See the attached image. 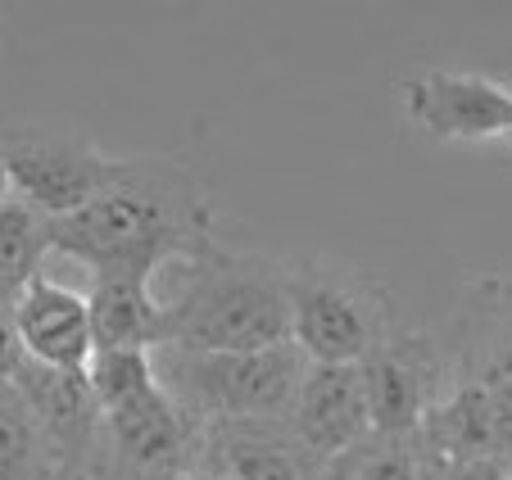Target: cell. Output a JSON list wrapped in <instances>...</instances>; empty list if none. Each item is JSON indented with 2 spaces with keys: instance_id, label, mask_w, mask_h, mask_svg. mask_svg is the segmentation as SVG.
<instances>
[{
  "instance_id": "cell-1",
  "label": "cell",
  "mask_w": 512,
  "mask_h": 480,
  "mask_svg": "<svg viewBox=\"0 0 512 480\" xmlns=\"http://www.w3.org/2000/svg\"><path fill=\"white\" fill-rule=\"evenodd\" d=\"M218 240V209L186 159L136 154L118 159L109 186L50 222V254L82 263L91 281H155L168 263H191Z\"/></svg>"
},
{
  "instance_id": "cell-2",
  "label": "cell",
  "mask_w": 512,
  "mask_h": 480,
  "mask_svg": "<svg viewBox=\"0 0 512 480\" xmlns=\"http://www.w3.org/2000/svg\"><path fill=\"white\" fill-rule=\"evenodd\" d=\"M164 349H268L290 340L286 259L236 250L223 236L186 263L177 299L164 304Z\"/></svg>"
},
{
  "instance_id": "cell-3",
  "label": "cell",
  "mask_w": 512,
  "mask_h": 480,
  "mask_svg": "<svg viewBox=\"0 0 512 480\" xmlns=\"http://www.w3.org/2000/svg\"><path fill=\"white\" fill-rule=\"evenodd\" d=\"M150 358H155V376L168 390V399L195 426L286 422L304 367H309L295 340H281L268 349H223V354L155 349Z\"/></svg>"
},
{
  "instance_id": "cell-4",
  "label": "cell",
  "mask_w": 512,
  "mask_h": 480,
  "mask_svg": "<svg viewBox=\"0 0 512 480\" xmlns=\"http://www.w3.org/2000/svg\"><path fill=\"white\" fill-rule=\"evenodd\" d=\"M290 340L309 363L358 367L395 336V295L377 272L336 254L286 259Z\"/></svg>"
},
{
  "instance_id": "cell-5",
  "label": "cell",
  "mask_w": 512,
  "mask_h": 480,
  "mask_svg": "<svg viewBox=\"0 0 512 480\" xmlns=\"http://www.w3.org/2000/svg\"><path fill=\"white\" fill-rule=\"evenodd\" d=\"M0 154L10 164V186L23 204L46 222L87 209L114 177V154L78 127H14L0 136Z\"/></svg>"
},
{
  "instance_id": "cell-6",
  "label": "cell",
  "mask_w": 512,
  "mask_h": 480,
  "mask_svg": "<svg viewBox=\"0 0 512 480\" xmlns=\"http://www.w3.org/2000/svg\"><path fill=\"white\" fill-rule=\"evenodd\" d=\"M200 467V426L168 399L164 385L105 413L100 480H186Z\"/></svg>"
},
{
  "instance_id": "cell-7",
  "label": "cell",
  "mask_w": 512,
  "mask_h": 480,
  "mask_svg": "<svg viewBox=\"0 0 512 480\" xmlns=\"http://www.w3.org/2000/svg\"><path fill=\"white\" fill-rule=\"evenodd\" d=\"M395 105L417 136L435 145L499 141L512 127V87L463 68H413L395 77Z\"/></svg>"
},
{
  "instance_id": "cell-8",
  "label": "cell",
  "mask_w": 512,
  "mask_h": 480,
  "mask_svg": "<svg viewBox=\"0 0 512 480\" xmlns=\"http://www.w3.org/2000/svg\"><path fill=\"white\" fill-rule=\"evenodd\" d=\"M358 376L372 435H417L454 385L449 354L435 331H395L358 363Z\"/></svg>"
},
{
  "instance_id": "cell-9",
  "label": "cell",
  "mask_w": 512,
  "mask_h": 480,
  "mask_svg": "<svg viewBox=\"0 0 512 480\" xmlns=\"http://www.w3.org/2000/svg\"><path fill=\"white\" fill-rule=\"evenodd\" d=\"M14 390L23 394V404H28L59 471H96L100 440H105V413L91 394L87 372H55V367L23 363Z\"/></svg>"
},
{
  "instance_id": "cell-10",
  "label": "cell",
  "mask_w": 512,
  "mask_h": 480,
  "mask_svg": "<svg viewBox=\"0 0 512 480\" xmlns=\"http://www.w3.org/2000/svg\"><path fill=\"white\" fill-rule=\"evenodd\" d=\"M290 431L318 462H331L372 435L363 376L349 363H309L290 404Z\"/></svg>"
},
{
  "instance_id": "cell-11",
  "label": "cell",
  "mask_w": 512,
  "mask_h": 480,
  "mask_svg": "<svg viewBox=\"0 0 512 480\" xmlns=\"http://www.w3.org/2000/svg\"><path fill=\"white\" fill-rule=\"evenodd\" d=\"M223 480H322L318 462L290 422H223L200 426V467Z\"/></svg>"
},
{
  "instance_id": "cell-12",
  "label": "cell",
  "mask_w": 512,
  "mask_h": 480,
  "mask_svg": "<svg viewBox=\"0 0 512 480\" xmlns=\"http://www.w3.org/2000/svg\"><path fill=\"white\" fill-rule=\"evenodd\" d=\"M14 317H19V340L28 363L55 367V372H87L91 354H96L87 290H73L50 272H37L19 290Z\"/></svg>"
},
{
  "instance_id": "cell-13",
  "label": "cell",
  "mask_w": 512,
  "mask_h": 480,
  "mask_svg": "<svg viewBox=\"0 0 512 480\" xmlns=\"http://www.w3.org/2000/svg\"><path fill=\"white\" fill-rule=\"evenodd\" d=\"M87 308L96 349H145V354L164 349L168 313L155 286H145V281H91Z\"/></svg>"
},
{
  "instance_id": "cell-14",
  "label": "cell",
  "mask_w": 512,
  "mask_h": 480,
  "mask_svg": "<svg viewBox=\"0 0 512 480\" xmlns=\"http://www.w3.org/2000/svg\"><path fill=\"white\" fill-rule=\"evenodd\" d=\"M435 458L417 435H368L327 462L322 480H431Z\"/></svg>"
},
{
  "instance_id": "cell-15",
  "label": "cell",
  "mask_w": 512,
  "mask_h": 480,
  "mask_svg": "<svg viewBox=\"0 0 512 480\" xmlns=\"http://www.w3.org/2000/svg\"><path fill=\"white\" fill-rule=\"evenodd\" d=\"M46 254L50 222L32 204H23L19 195H10L0 204V290L19 295L37 272H46Z\"/></svg>"
},
{
  "instance_id": "cell-16",
  "label": "cell",
  "mask_w": 512,
  "mask_h": 480,
  "mask_svg": "<svg viewBox=\"0 0 512 480\" xmlns=\"http://www.w3.org/2000/svg\"><path fill=\"white\" fill-rule=\"evenodd\" d=\"M55 467L28 404L14 385H0V480H46Z\"/></svg>"
},
{
  "instance_id": "cell-17",
  "label": "cell",
  "mask_w": 512,
  "mask_h": 480,
  "mask_svg": "<svg viewBox=\"0 0 512 480\" xmlns=\"http://www.w3.org/2000/svg\"><path fill=\"white\" fill-rule=\"evenodd\" d=\"M87 381H91L100 413H109V408L145 394L159 376H155V358L145 354V349H96L87 363Z\"/></svg>"
},
{
  "instance_id": "cell-18",
  "label": "cell",
  "mask_w": 512,
  "mask_h": 480,
  "mask_svg": "<svg viewBox=\"0 0 512 480\" xmlns=\"http://www.w3.org/2000/svg\"><path fill=\"white\" fill-rule=\"evenodd\" d=\"M14 304H19V295H5L0 290V385H14L23 372V363H28V354H23V340H19V317H14Z\"/></svg>"
},
{
  "instance_id": "cell-19",
  "label": "cell",
  "mask_w": 512,
  "mask_h": 480,
  "mask_svg": "<svg viewBox=\"0 0 512 480\" xmlns=\"http://www.w3.org/2000/svg\"><path fill=\"white\" fill-rule=\"evenodd\" d=\"M512 471L494 458H463V462H435L431 480H508Z\"/></svg>"
},
{
  "instance_id": "cell-20",
  "label": "cell",
  "mask_w": 512,
  "mask_h": 480,
  "mask_svg": "<svg viewBox=\"0 0 512 480\" xmlns=\"http://www.w3.org/2000/svg\"><path fill=\"white\" fill-rule=\"evenodd\" d=\"M46 480H100L96 471H78V467H64V471H50Z\"/></svg>"
},
{
  "instance_id": "cell-21",
  "label": "cell",
  "mask_w": 512,
  "mask_h": 480,
  "mask_svg": "<svg viewBox=\"0 0 512 480\" xmlns=\"http://www.w3.org/2000/svg\"><path fill=\"white\" fill-rule=\"evenodd\" d=\"M14 195V186H10V164H5V154H0V204Z\"/></svg>"
},
{
  "instance_id": "cell-22",
  "label": "cell",
  "mask_w": 512,
  "mask_h": 480,
  "mask_svg": "<svg viewBox=\"0 0 512 480\" xmlns=\"http://www.w3.org/2000/svg\"><path fill=\"white\" fill-rule=\"evenodd\" d=\"M186 480H223V476H213V471H191Z\"/></svg>"
},
{
  "instance_id": "cell-23",
  "label": "cell",
  "mask_w": 512,
  "mask_h": 480,
  "mask_svg": "<svg viewBox=\"0 0 512 480\" xmlns=\"http://www.w3.org/2000/svg\"><path fill=\"white\" fill-rule=\"evenodd\" d=\"M0 50H5V19H0Z\"/></svg>"
},
{
  "instance_id": "cell-24",
  "label": "cell",
  "mask_w": 512,
  "mask_h": 480,
  "mask_svg": "<svg viewBox=\"0 0 512 480\" xmlns=\"http://www.w3.org/2000/svg\"><path fill=\"white\" fill-rule=\"evenodd\" d=\"M503 141H512V127H508V136H503Z\"/></svg>"
},
{
  "instance_id": "cell-25",
  "label": "cell",
  "mask_w": 512,
  "mask_h": 480,
  "mask_svg": "<svg viewBox=\"0 0 512 480\" xmlns=\"http://www.w3.org/2000/svg\"><path fill=\"white\" fill-rule=\"evenodd\" d=\"M508 480H512V476H508Z\"/></svg>"
}]
</instances>
